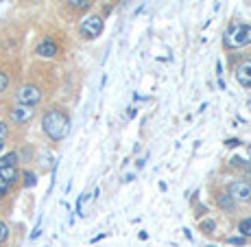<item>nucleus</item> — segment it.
<instances>
[{
  "mask_svg": "<svg viewBox=\"0 0 251 247\" xmlns=\"http://www.w3.org/2000/svg\"><path fill=\"white\" fill-rule=\"evenodd\" d=\"M199 230H201V234H207V236L214 234V232H216V221L214 219H207V217H205V219L199 221Z\"/></svg>",
  "mask_w": 251,
  "mask_h": 247,
  "instance_id": "obj_12",
  "label": "nucleus"
},
{
  "mask_svg": "<svg viewBox=\"0 0 251 247\" xmlns=\"http://www.w3.org/2000/svg\"><path fill=\"white\" fill-rule=\"evenodd\" d=\"M85 197H79V201H76V215H81V206H83Z\"/></svg>",
  "mask_w": 251,
  "mask_h": 247,
  "instance_id": "obj_23",
  "label": "nucleus"
},
{
  "mask_svg": "<svg viewBox=\"0 0 251 247\" xmlns=\"http://www.w3.org/2000/svg\"><path fill=\"white\" fill-rule=\"evenodd\" d=\"M9 138V123L7 120H0V140Z\"/></svg>",
  "mask_w": 251,
  "mask_h": 247,
  "instance_id": "obj_20",
  "label": "nucleus"
},
{
  "mask_svg": "<svg viewBox=\"0 0 251 247\" xmlns=\"http://www.w3.org/2000/svg\"><path fill=\"white\" fill-rule=\"evenodd\" d=\"M249 153H251V147H249ZM249 164H251V160H249Z\"/></svg>",
  "mask_w": 251,
  "mask_h": 247,
  "instance_id": "obj_26",
  "label": "nucleus"
},
{
  "mask_svg": "<svg viewBox=\"0 0 251 247\" xmlns=\"http://www.w3.org/2000/svg\"><path fill=\"white\" fill-rule=\"evenodd\" d=\"M236 81H238L243 88L251 90V59H245L243 64L236 66V72H234Z\"/></svg>",
  "mask_w": 251,
  "mask_h": 247,
  "instance_id": "obj_8",
  "label": "nucleus"
},
{
  "mask_svg": "<svg viewBox=\"0 0 251 247\" xmlns=\"http://www.w3.org/2000/svg\"><path fill=\"white\" fill-rule=\"evenodd\" d=\"M214 201H216V206H219L221 212H234L236 210V201L231 199L227 192H216Z\"/></svg>",
  "mask_w": 251,
  "mask_h": 247,
  "instance_id": "obj_10",
  "label": "nucleus"
},
{
  "mask_svg": "<svg viewBox=\"0 0 251 247\" xmlns=\"http://www.w3.org/2000/svg\"><path fill=\"white\" fill-rule=\"evenodd\" d=\"M9 83H11V79H9V75L4 70H0V94H4V92L9 90Z\"/></svg>",
  "mask_w": 251,
  "mask_h": 247,
  "instance_id": "obj_18",
  "label": "nucleus"
},
{
  "mask_svg": "<svg viewBox=\"0 0 251 247\" xmlns=\"http://www.w3.org/2000/svg\"><path fill=\"white\" fill-rule=\"evenodd\" d=\"M227 243L229 245H236V247H245V245H247V239H245V236H229V239H227Z\"/></svg>",
  "mask_w": 251,
  "mask_h": 247,
  "instance_id": "obj_19",
  "label": "nucleus"
},
{
  "mask_svg": "<svg viewBox=\"0 0 251 247\" xmlns=\"http://www.w3.org/2000/svg\"><path fill=\"white\" fill-rule=\"evenodd\" d=\"M42 234V227H40V223H37V227L35 230H33V234H31V239H37V236Z\"/></svg>",
  "mask_w": 251,
  "mask_h": 247,
  "instance_id": "obj_24",
  "label": "nucleus"
},
{
  "mask_svg": "<svg viewBox=\"0 0 251 247\" xmlns=\"http://www.w3.org/2000/svg\"><path fill=\"white\" fill-rule=\"evenodd\" d=\"M225 144H227V147H240V140L238 138H229V140H225Z\"/></svg>",
  "mask_w": 251,
  "mask_h": 247,
  "instance_id": "obj_22",
  "label": "nucleus"
},
{
  "mask_svg": "<svg viewBox=\"0 0 251 247\" xmlns=\"http://www.w3.org/2000/svg\"><path fill=\"white\" fill-rule=\"evenodd\" d=\"M35 55L50 59V57H57V55H59V46L55 44V40H52V37H44V40H42L40 44L35 46Z\"/></svg>",
  "mask_w": 251,
  "mask_h": 247,
  "instance_id": "obj_7",
  "label": "nucleus"
},
{
  "mask_svg": "<svg viewBox=\"0 0 251 247\" xmlns=\"http://www.w3.org/2000/svg\"><path fill=\"white\" fill-rule=\"evenodd\" d=\"M0 177L9 184V188H11V186H16V184L20 182L22 173L18 171V166H0Z\"/></svg>",
  "mask_w": 251,
  "mask_h": 247,
  "instance_id": "obj_9",
  "label": "nucleus"
},
{
  "mask_svg": "<svg viewBox=\"0 0 251 247\" xmlns=\"http://www.w3.org/2000/svg\"><path fill=\"white\" fill-rule=\"evenodd\" d=\"M42 132L46 134L48 140L52 142H61L70 132V116L66 110H61L59 105H52L42 114Z\"/></svg>",
  "mask_w": 251,
  "mask_h": 247,
  "instance_id": "obj_1",
  "label": "nucleus"
},
{
  "mask_svg": "<svg viewBox=\"0 0 251 247\" xmlns=\"http://www.w3.org/2000/svg\"><path fill=\"white\" fill-rule=\"evenodd\" d=\"M7 243H9V225L7 221L0 219V247H4Z\"/></svg>",
  "mask_w": 251,
  "mask_h": 247,
  "instance_id": "obj_17",
  "label": "nucleus"
},
{
  "mask_svg": "<svg viewBox=\"0 0 251 247\" xmlns=\"http://www.w3.org/2000/svg\"><path fill=\"white\" fill-rule=\"evenodd\" d=\"M22 177H24V180H22L24 188H33V186L37 184V175H35L33 171H24V173H22Z\"/></svg>",
  "mask_w": 251,
  "mask_h": 247,
  "instance_id": "obj_16",
  "label": "nucleus"
},
{
  "mask_svg": "<svg viewBox=\"0 0 251 247\" xmlns=\"http://www.w3.org/2000/svg\"><path fill=\"white\" fill-rule=\"evenodd\" d=\"M229 164H231L234 168H243V171L251 173V164H249L245 158H240V156H234V158H231V162H229Z\"/></svg>",
  "mask_w": 251,
  "mask_h": 247,
  "instance_id": "obj_15",
  "label": "nucleus"
},
{
  "mask_svg": "<svg viewBox=\"0 0 251 247\" xmlns=\"http://www.w3.org/2000/svg\"><path fill=\"white\" fill-rule=\"evenodd\" d=\"M249 239H251V236H249Z\"/></svg>",
  "mask_w": 251,
  "mask_h": 247,
  "instance_id": "obj_27",
  "label": "nucleus"
},
{
  "mask_svg": "<svg viewBox=\"0 0 251 247\" xmlns=\"http://www.w3.org/2000/svg\"><path fill=\"white\" fill-rule=\"evenodd\" d=\"M42 99H44V92H42V88L35 85V83H24L16 90V103L35 108V105L42 103Z\"/></svg>",
  "mask_w": 251,
  "mask_h": 247,
  "instance_id": "obj_4",
  "label": "nucleus"
},
{
  "mask_svg": "<svg viewBox=\"0 0 251 247\" xmlns=\"http://www.w3.org/2000/svg\"><path fill=\"white\" fill-rule=\"evenodd\" d=\"M18 151H9L0 156V166H18Z\"/></svg>",
  "mask_w": 251,
  "mask_h": 247,
  "instance_id": "obj_11",
  "label": "nucleus"
},
{
  "mask_svg": "<svg viewBox=\"0 0 251 247\" xmlns=\"http://www.w3.org/2000/svg\"><path fill=\"white\" fill-rule=\"evenodd\" d=\"M227 195L236 203H251V184L245 180H234L227 184Z\"/></svg>",
  "mask_w": 251,
  "mask_h": 247,
  "instance_id": "obj_5",
  "label": "nucleus"
},
{
  "mask_svg": "<svg viewBox=\"0 0 251 247\" xmlns=\"http://www.w3.org/2000/svg\"><path fill=\"white\" fill-rule=\"evenodd\" d=\"M103 28H105L103 16H99V13H92V16H88L83 22L79 24V35H81V40L92 42V40H96V37L103 33Z\"/></svg>",
  "mask_w": 251,
  "mask_h": 247,
  "instance_id": "obj_3",
  "label": "nucleus"
},
{
  "mask_svg": "<svg viewBox=\"0 0 251 247\" xmlns=\"http://www.w3.org/2000/svg\"><path fill=\"white\" fill-rule=\"evenodd\" d=\"M238 234L245 236V239H249V236H251V217L238 221Z\"/></svg>",
  "mask_w": 251,
  "mask_h": 247,
  "instance_id": "obj_14",
  "label": "nucleus"
},
{
  "mask_svg": "<svg viewBox=\"0 0 251 247\" xmlns=\"http://www.w3.org/2000/svg\"><path fill=\"white\" fill-rule=\"evenodd\" d=\"M7 195H9V184L0 177V199H4Z\"/></svg>",
  "mask_w": 251,
  "mask_h": 247,
  "instance_id": "obj_21",
  "label": "nucleus"
},
{
  "mask_svg": "<svg viewBox=\"0 0 251 247\" xmlns=\"http://www.w3.org/2000/svg\"><path fill=\"white\" fill-rule=\"evenodd\" d=\"M68 7L72 11H88L92 7V0H68Z\"/></svg>",
  "mask_w": 251,
  "mask_h": 247,
  "instance_id": "obj_13",
  "label": "nucleus"
},
{
  "mask_svg": "<svg viewBox=\"0 0 251 247\" xmlns=\"http://www.w3.org/2000/svg\"><path fill=\"white\" fill-rule=\"evenodd\" d=\"M33 118H35V108H31V105L16 103V105H11V110H9V120H11L13 125H18V127L28 125Z\"/></svg>",
  "mask_w": 251,
  "mask_h": 247,
  "instance_id": "obj_6",
  "label": "nucleus"
},
{
  "mask_svg": "<svg viewBox=\"0 0 251 247\" xmlns=\"http://www.w3.org/2000/svg\"><path fill=\"white\" fill-rule=\"evenodd\" d=\"M225 48H245L251 44V24H238L234 22L225 31Z\"/></svg>",
  "mask_w": 251,
  "mask_h": 247,
  "instance_id": "obj_2",
  "label": "nucleus"
},
{
  "mask_svg": "<svg viewBox=\"0 0 251 247\" xmlns=\"http://www.w3.org/2000/svg\"><path fill=\"white\" fill-rule=\"evenodd\" d=\"M4 147H7V140H0V156L4 153Z\"/></svg>",
  "mask_w": 251,
  "mask_h": 247,
  "instance_id": "obj_25",
  "label": "nucleus"
}]
</instances>
